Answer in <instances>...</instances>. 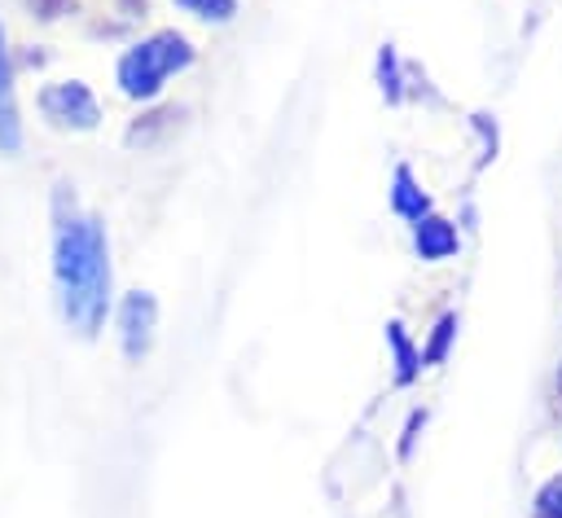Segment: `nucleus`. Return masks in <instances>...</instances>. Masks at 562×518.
Masks as SVG:
<instances>
[{
  "instance_id": "1",
  "label": "nucleus",
  "mask_w": 562,
  "mask_h": 518,
  "mask_svg": "<svg viewBox=\"0 0 562 518\" xmlns=\"http://www.w3.org/2000/svg\"><path fill=\"white\" fill-rule=\"evenodd\" d=\"M57 285L61 307L79 334H97L105 316L110 263H105V228L97 219H75L57 233Z\"/></svg>"
},
{
  "instance_id": "2",
  "label": "nucleus",
  "mask_w": 562,
  "mask_h": 518,
  "mask_svg": "<svg viewBox=\"0 0 562 518\" xmlns=\"http://www.w3.org/2000/svg\"><path fill=\"white\" fill-rule=\"evenodd\" d=\"M193 61V48L176 35V31H162V35H154V40H145V44H136L123 61H119V83H123V92L127 97H154L158 88H162V79L171 75V70H180V66H189Z\"/></svg>"
},
{
  "instance_id": "3",
  "label": "nucleus",
  "mask_w": 562,
  "mask_h": 518,
  "mask_svg": "<svg viewBox=\"0 0 562 518\" xmlns=\"http://www.w3.org/2000/svg\"><path fill=\"white\" fill-rule=\"evenodd\" d=\"M40 105L61 127H97V101H92V92L83 83H53V88H44Z\"/></svg>"
},
{
  "instance_id": "4",
  "label": "nucleus",
  "mask_w": 562,
  "mask_h": 518,
  "mask_svg": "<svg viewBox=\"0 0 562 518\" xmlns=\"http://www.w3.org/2000/svg\"><path fill=\"white\" fill-rule=\"evenodd\" d=\"M154 316H158V307H154V299L149 294H127L123 299V312H119V320H123V351L136 360L145 347H149V334H154Z\"/></svg>"
},
{
  "instance_id": "5",
  "label": "nucleus",
  "mask_w": 562,
  "mask_h": 518,
  "mask_svg": "<svg viewBox=\"0 0 562 518\" xmlns=\"http://www.w3.org/2000/svg\"><path fill=\"white\" fill-rule=\"evenodd\" d=\"M22 145V127H18V101H13V75H9V57H4V31H0V149H18Z\"/></svg>"
},
{
  "instance_id": "6",
  "label": "nucleus",
  "mask_w": 562,
  "mask_h": 518,
  "mask_svg": "<svg viewBox=\"0 0 562 518\" xmlns=\"http://www.w3.org/2000/svg\"><path fill=\"white\" fill-rule=\"evenodd\" d=\"M452 250H457L452 224L439 219V215H422V219H417V255H422V259H448Z\"/></svg>"
},
{
  "instance_id": "7",
  "label": "nucleus",
  "mask_w": 562,
  "mask_h": 518,
  "mask_svg": "<svg viewBox=\"0 0 562 518\" xmlns=\"http://www.w3.org/2000/svg\"><path fill=\"white\" fill-rule=\"evenodd\" d=\"M391 206L400 211V215H408V219H422L426 211H430V202H426V193L413 184V176H408V167H400L395 171V189H391Z\"/></svg>"
},
{
  "instance_id": "8",
  "label": "nucleus",
  "mask_w": 562,
  "mask_h": 518,
  "mask_svg": "<svg viewBox=\"0 0 562 518\" xmlns=\"http://www.w3.org/2000/svg\"><path fill=\"white\" fill-rule=\"evenodd\" d=\"M386 342H391V351H395V382H413V373H417L422 356L408 347V338H404V329H400L395 320L386 325Z\"/></svg>"
},
{
  "instance_id": "9",
  "label": "nucleus",
  "mask_w": 562,
  "mask_h": 518,
  "mask_svg": "<svg viewBox=\"0 0 562 518\" xmlns=\"http://www.w3.org/2000/svg\"><path fill=\"white\" fill-rule=\"evenodd\" d=\"M452 334H457V316H443V320L435 325V338H430V347L422 351V360H426V364H439V360L448 356V342H452Z\"/></svg>"
},
{
  "instance_id": "10",
  "label": "nucleus",
  "mask_w": 562,
  "mask_h": 518,
  "mask_svg": "<svg viewBox=\"0 0 562 518\" xmlns=\"http://www.w3.org/2000/svg\"><path fill=\"white\" fill-rule=\"evenodd\" d=\"M176 4L193 9L198 18H233V9H237V0H176Z\"/></svg>"
}]
</instances>
